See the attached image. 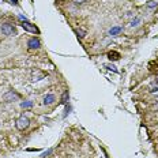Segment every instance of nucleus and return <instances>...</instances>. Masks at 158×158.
<instances>
[{"label": "nucleus", "instance_id": "1", "mask_svg": "<svg viewBox=\"0 0 158 158\" xmlns=\"http://www.w3.org/2000/svg\"><path fill=\"white\" fill-rule=\"evenodd\" d=\"M29 124H30V120H29L25 114L19 116L15 121V127H16V130H19V131H25L26 128L29 127Z\"/></svg>", "mask_w": 158, "mask_h": 158}, {"label": "nucleus", "instance_id": "7", "mask_svg": "<svg viewBox=\"0 0 158 158\" xmlns=\"http://www.w3.org/2000/svg\"><path fill=\"white\" fill-rule=\"evenodd\" d=\"M108 57H109V60H118L120 59V53L116 51H112L108 53Z\"/></svg>", "mask_w": 158, "mask_h": 158}, {"label": "nucleus", "instance_id": "16", "mask_svg": "<svg viewBox=\"0 0 158 158\" xmlns=\"http://www.w3.org/2000/svg\"><path fill=\"white\" fill-rule=\"evenodd\" d=\"M105 67L108 68V70H112L113 72H116L117 70H116V67H114V65H110V64H108V65H105Z\"/></svg>", "mask_w": 158, "mask_h": 158}, {"label": "nucleus", "instance_id": "17", "mask_svg": "<svg viewBox=\"0 0 158 158\" xmlns=\"http://www.w3.org/2000/svg\"><path fill=\"white\" fill-rule=\"evenodd\" d=\"M12 3H14V4H16V3H18V0H11Z\"/></svg>", "mask_w": 158, "mask_h": 158}, {"label": "nucleus", "instance_id": "3", "mask_svg": "<svg viewBox=\"0 0 158 158\" xmlns=\"http://www.w3.org/2000/svg\"><path fill=\"white\" fill-rule=\"evenodd\" d=\"M22 27H23L26 31H29V33H34V34H38V29H37V26L29 23L27 21H25L23 23H22Z\"/></svg>", "mask_w": 158, "mask_h": 158}, {"label": "nucleus", "instance_id": "13", "mask_svg": "<svg viewBox=\"0 0 158 158\" xmlns=\"http://www.w3.org/2000/svg\"><path fill=\"white\" fill-rule=\"evenodd\" d=\"M147 7H149V8H156L157 7V3H154L153 0H150V2L147 3Z\"/></svg>", "mask_w": 158, "mask_h": 158}, {"label": "nucleus", "instance_id": "12", "mask_svg": "<svg viewBox=\"0 0 158 158\" xmlns=\"http://www.w3.org/2000/svg\"><path fill=\"white\" fill-rule=\"evenodd\" d=\"M33 106V102L31 101H25V102H22V108H25V109H29V108Z\"/></svg>", "mask_w": 158, "mask_h": 158}, {"label": "nucleus", "instance_id": "18", "mask_svg": "<svg viewBox=\"0 0 158 158\" xmlns=\"http://www.w3.org/2000/svg\"><path fill=\"white\" fill-rule=\"evenodd\" d=\"M156 101H158V95H157V97H156Z\"/></svg>", "mask_w": 158, "mask_h": 158}, {"label": "nucleus", "instance_id": "9", "mask_svg": "<svg viewBox=\"0 0 158 158\" xmlns=\"http://www.w3.org/2000/svg\"><path fill=\"white\" fill-rule=\"evenodd\" d=\"M139 23H140V18H138V16H135V18L132 19V21L130 22V25H128V26H130V27H136V26L139 25Z\"/></svg>", "mask_w": 158, "mask_h": 158}, {"label": "nucleus", "instance_id": "2", "mask_svg": "<svg viewBox=\"0 0 158 158\" xmlns=\"http://www.w3.org/2000/svg\"><path fill=\"white\" fill-rule=\"evenodd\" d=\"M0 29H2V33L4 35H14L15 34V27H14V25H11V23H3Z\"/></svg>", "mask_w": 158, "mask_h": 158}, {"label": "nucleus", "instance_id": "4", "mask_svg": "<svg viewBox=\"0 0 158 158\" xmlns=\"http://www.w3.org/2000/svg\"><path fill=\"white\" fill-rule=\"evenodd\" d=\"M4 100L7 101V102H12L14 100H19V94H16L15 91H8V93L4 94Z\"/></svg>", "mask_w": 158, "mask_h": 158}, {"label": "nucleus", "instance_id": "5", "mask_svg": "<svg viewBox=\"0 0 158 158\" xmlns=\"http://www.w3.org/2000/svg\"><path fill=\"white\" fill-rule=\"evenodd\" d=\"M40 45H41V42H40L38 38H30L27 41V47L30 49H37V48H40Z\"/></svg>", "mask_w": 158, "mask_h": 158}, {"label": "nucleus", "instance_id": "15", "mask_svg": "<svg viewBox=\"0 0 158 158\" xmlns=\"http://www.w3.org/2000/svg\"><path fill=\"white\" fill-rule=\"evenodd\" d=\"M52 151H53V149H49L48 151H45V153H44V154H42V156H41V157H42V158L48 157V156H49V154H51V153H52Z\"/></svg>", "mask_w": 158, "mask_h": 158}, {"label": "nucleus", "instance_id": "11", "mask_svg": "<svg viewBox=\"0 0 158 158\" xmlns=\"http://www.w3.org/2000/svg\"><path fill=\"white\" fill-rule=\"evenodd\" d=\"M67 102H68V90H65L63 95H61V104L67 105Z\"/></svg>", "mask_w": 158, "mask_h": 158}, {"label": "nucleus", "instance_id": "8", "mask_svg": "<svg viewBox=\"0 0 158 158\" xmlns=\"http://www.w3.org/2000/svg\"><path fill=\"white\" fill-rule=\"evenodd\" d=\"M75 33H77V35H78V38H85L86 37V30L85 29H75Z\"/></svg>", "mask_w": 158, "mask_h": 158}, {"label": "nucleus", "instance_id": "14", "mask_svg": "<svg viewBox=\"0 0 158 158\" xmlns=\"http://www.w3.org/2000/svg\"><path fill=\"white\" fill-rule=\"evenodd\" d=\"M85 2H86V0H72V3H74V4H77V6H79V4H83Z\"/></svg>", "mask_w": 158, "mask_h": 158}, {"label": "nucleus", "instance_id": "10", "mask_svg": "<svg viewBox=\"0 0 158 158\" xmlns=\"http://www.w3.org/2000/svg\"><path fill=\"white\" fill-rule=\"evenodd\" d=\"M121 30H123V29H121L120 26H116V27H112V29H110V30H109V34L116 35V34H118V33H120Z\"/></svg>", "mask_w": 158, "mask_h": 158}, {"label": "nucleus", "instance_id": "6", "mask_svg": "<svg viewBox=\"0 0 158 158\" xmlns=\"http://www.w3.org/2000/svg\"><path fill=\"white\" fill-rule=\"evenodd\" d=\"M55 101H56L55 94H48V95H45V97H44V104L45 105H52Z\"/></svg>", "mask_w": 158, "mask_h": 158}]
</instances>
